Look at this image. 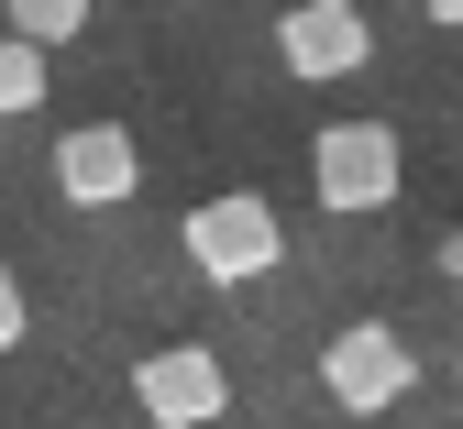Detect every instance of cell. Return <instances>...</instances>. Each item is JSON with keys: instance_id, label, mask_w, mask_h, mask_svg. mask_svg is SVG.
I'll return each mask as SVG.
<instances>
[{"instance_id": "obj_1", "label": "cell", "mask_w": 463, "mask_h": 429, "mask_svg": "<svg viewBox=\"0 0 463 429\" xmlns=\"http://www.w3.org/2000/svg\"><path fill=\"white\" fill-rule=\"evenodd\" d=\"M320 386H331L342 418H386L397 396L420 386V352H409V331L354 320V331H331V341H320Z\"/></svg>"}, {"instance_id": "obj_2", "label": "cell", "mask_w": 463, "mask_h": 429, "mask_svg": "<svg viewBox=\"0 0 463 429\" xmlns=\"http://www.w3.org/2000/svg\"><path fill=\"white\" fill-rule=\"evenodd\" d=\"M177 242H188V265L210 275V286H254V275H276V254H287V231H276V210L243 188V199H199L188 220H177Z\"/></svg>"}, {"instance_id": "obj_3", "label": "cell", "mask_w": 463, "mask_h": 429, "mask_svg": "<svg viewBox=\"0 0 463 429\" xmlns=\"http://www.w3.org/2000/svg\"><path fill=\"white\" fill-rule=\"evenodd\" d=\"M397 133L386 121H331V133L309 144V188H320V210H342V220H364V210H386L397 199Z\"/></svg>"}, {"instance_id": "obj_4", "label": "cell", "mask_w": 463, "mask_h": 429, "mask_svg": "<svg viewBox=\"0 0 463 429\" xmlns=\"http://www.w3.org/2000/svg\"><path fill=\"white\" fill-rule=\"evenodd\" d=\"M133 407H144L155 429H210V418L232 407V375H221L210 341H165V352L133 363Z\"/></svg>"}, {"instance_id": "obj_5", "label": "cell", "mask_w": 463, "mask_h": 429, "mask_svg": "<svg viewBox=\"0 0 463 429\" xmlns=\"http://www.w3.org/2000/svg\"><path fill=\"white\" fill-rule=\"evenodd\" d=\"M276 55H287V78H364L375 23L354 0H298V12H276Z\"/></svg>"}, {"instance_id": "obj_6", "label": "cell", "mask_w": 463, "mask_h": 429, "mask_svg": "<svg viewBox=\"0 0 463 429\" xmlns=\"http://www.w3.org/2000/svg\"><path fill=\"white\" fill-rule=\"evenodd\" d=\"M44 165H55V199H67V210H122V199L144 188V154H133L122 121H78Z\"/></svg>"}, {"instance_id": "obj_7", "label": "cell", "mask_w": 463, "mask_h": 429, "mask_svg": "<svg viewBox=\"0 0 463 429\" xmlns=\"http://www.w3.org/2000/svg\"><path fill=\"white\" fill-rule=\"evenodd\" d=\"M89 33V0H12V44L23 55H55V44H78Z\"/></svg>"}, {"instance_id": "obj_8", "label": "cell", "mask_w": 463, "mask_h": 429, "mask_svg": "<svg viewBox=\"0 0 463 429\" xmlns=\"http://www.w3.org/2000/svg\"><path fill=\"white\" fill-rule=\"evenodd\" d=\"M23 110H44V55H23L0 33V121H23Z\"/></svg>"}, {"instance_id": "obj_9", "label": "cell", "mask_w": 463, "mask_h": 429, "mask_svg": "<svg viewBox=\"0 0 463 429\" xmlns=\"http://www.w3.org/2000/svg\"><path fill=\"white\" fill-rule=\"evenodd\" d=\"M0 352H23V275L0 265Z\"/></svg>"}, {"instance_id": "obj_10", "label": "cell", "mask_w": 463, "mask_h": 429, "mask_svg": "<svg viewBox=\"0 0 463 429\" xmlns=\"http://www.w3.org/2000/svg\"><path fill=\"white\" fill-rule=\"evenodd\" d=\"M441 275H452V286H463V231H452V242H441Z\"/></svg>"}, {"instance_id": "obj_11", "label": "cell", "mask_w": 463, "mask_h": 429, "mask_svg": "<svg viewBox=\"0 0 463 429\" xmlns=\"http://www.w3.org/2000/svg\"><path fill=\"white\" fill-rule=\"evenodd\" d=\"M452 386H463V363H452Z\"/></svg>"}]
</instances>
